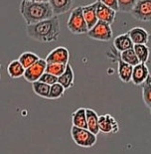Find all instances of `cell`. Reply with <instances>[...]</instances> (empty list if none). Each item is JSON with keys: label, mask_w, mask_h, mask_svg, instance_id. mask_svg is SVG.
Returning <instances> with one entry per match:
<instances>
[{"label": "cell", "mask_w": 151, "mask_h": 154, "mask_svg": "<svg viewBox=\"0 0 151 154\" xmlns=\"http://www.w3.org/2000/svg\"><path fill=\"white\" fill-rule=\"evenodd\" d=\"M26 33L28 37L40 43L56 42L61 34L60 19L57 15L40 21L32 25L26 26Z\"/></svg>", "instance_id": "obj_1"}, {"label": "cell", "mask_w": 151, "mask_h": 154, "mask_svg": "<svg viewBox=\"0 0 151 154\" xmlns=\"http://www.w3.org/2000/svg\"><path fill=\"white\" fill-rule=\"evenodd\" d=\"M19 12L27 25H32L54 16L49 2H31L21 0Z\"/></svg>", "instance_id": "obj_2"}, {"label": "cell", "mask_w": 151, "mask_h": 154, "mask_svg": "<svg viewBox=\"0 0 151 154\" xmlns=\"http://www.w3.org/2000/svg\"><path fill=\"white\" fill-rule=\"evenodd\" d=\"M67 28L72 34L75 35L88 33V28L86 20L84 18L82 6H78V7L74 8L71 11V14L69 16V19L67 21Z\"/></svg>", "instance_id": "obj_3"}, {"label": "cell", "mask_w": 151, "mask_h": 154, "mask_svg": "<svg viewBox=\"0 0 151 154\" xmlns=\"http://www.w3.org/2000/svg\"><path fill=\"white\" fill-rule=\"evenodd\" d=\"M71 136L74 142L78 146L84 148H90L96 145L97 137L96 134L90 131L88 128H80V127L72 126L71 127Z\"/></svg>", "instance_id": "obj_4"}, {"label": "cell", "mask_w": 151, "mask_h": 154, "mask_svg": "<svg viewBox=\"0 0 151 154\" xmlns=\"http://www.w3.org/2000/svg\"><path fill=\"white\" fill-rule=\"evenodd\" d=\"M87 35L93 40L100 42H108L113 37L111 25L103 21H97V24L88 31Z\"/></svg>", "instance_id": "obj_5"}, {"label": "cell", "mask_w": 151, "mask_h": 154, "mask_svg": "<svg viewBox=\"0 0 151 154\" xmlns=\"http://www.w3.org/2000/svg\"><path fill=\"white\" fill-rule=\"evenodd\" d=\"M134 19L141 22H151V0H137L130 12Z\"/></svg>", "instance_id": "obj_6"}, {"label": "cell", "mask_w": 151, "mask_h": 154, "mask_svg": "<svg viewBox=\"0 0 151 154\" xmlns=\"http://www.w3.org/2000/svg\"><path fill=\"white\" fill-rule=\"evenodd\" d=\"M46 66H47L46 60L40 58L35 64H33L32 66L25 69L23 78H24L25 81L28 82V83H34V82L39 81L42 75L45 73Z\"/></svg>", "instance_id": "obj_7"}, {"label": "cell", "mask_w": 151, "mask_h": 154, "mask_svg": "<svg viewBox=\"0 0 151 154\" xmlns=\"http://www.w3.org/2000/svg\"><path fill=\"white\" fill-rule=\"evenodd\" d=\"M98 125H100V132L104 134L117 133L119 130V122L108 113L98 116Z\"/></svg>", "instance_id": "obj_8"}, {"label": "cell", "mask_w": 151, "mask_h": 154, "mask_svg": "<svg viewBox=\"0 0 151 154\" xmlns=\"http://www.w3.org/2000/svg\"><path fill=\"white\" fill-rule=\"evenodd\" d=\"M70 59V53L69 50L64 46H59V47L53 49L46 57L47 63H56V64H66L69 63Z\"/></svg>", "instance_id": "obj_9"}, {"label": "cell", "mask_w": 151, "mask_h": 154, "mask_svg": "<svg viewBox=\"0 0 151 154\" xmlns=\"http://www.w3.org/2000/svg\"><path fill=\"white\" fill-rule=\"evenodd\" d=\"M149 76V69L147 67V65L145 63H139L133 66L131 82L135 86H141Z\"/></svg>", "instance_id": "obj_10"}, {"label": "cell", "mask_w": 151, "mask_h": 154, "mask_svg": "<svg viewBox=\"0 0 151 154\" xmlns=\"http://www.w3.org/2000/svg\"><path fill=\"white\" fill-rule=\"evenodd\" d=\"M97 16L98 21L106 22L108 24H112L116 21V11L113 10L109 7H107L106 5H104L103 3H101L100 0H97Z\"/></svg>", "instance_id": "obj_11"}, {"label": "cell", "mask_w": 151, "mask_h": 154, "mask_svg": "<svg viewBox=\"0 0 151 154\" xmlns=\"http://www.w3.org/2000/svg\"><path fill=\"white\" fill-rule=\"evenodd\" d=\"M117 62V75H119V80L122 83H129L131 82V76H132L133 66L123 62L119 58V52L117 57L116 58Z\"/></svg>", "instance_id": "obj_12"}, {"label": "cell", "mask_w": 151, "mask_h": 154, "mask_svg": "<svg viewBox=\"0 0 151 154\" xmlns=\"http://www.w3.org/2000/svg\"><path fill=\"white\" fill-rule=\"evenodd\" d=\"M97 1L91 3V4L86 5V6H82L84 18H85V20H86L88 30L93 28L98 21L97 16Z\"/></svg>", "instance_id": "obj_13"}, {"label": "cell", "mask_w": 151, "mask_h": 154, "mask_svg": "<svg viewBox=\"0 0 151 154\" xmlns=\"http://www.w3.org/2000/svg\"><path fill=\"white\" fill-rule=\"evenodd\" d=\"M133 44H147L149 41V33L142 27H133L127 32Z\"/></svg>", "instance_id": "obj_14"}, {"label": "cell", "mask_w": 151, "mask_h": 154, "mask_svg": "<svg viewBox=\"0 0 151 154\" xmlns=\"http://www.w3.org/2000/svg\"><path fill=\"white\" fill-rule=\"evenodd\" d=\"M54 15H62L70 11L73 7L74 0H49Z\"/></svg>", "instance_id": "obj_15"}, {"label": "cell", "mask_w": 151, "mask_h": 154, "mask_svg": "<svg viewBox=\"0 0 151 154\" xmlns=\"http://www.w3.org/2000/svg\"><path fill=\"white\" fill-rule=\"evenodd\" d=\"M133 42L131 41V38L128 33L120 34L116 36L113 40V47L117 52H123L128 49L133 48Z\"/></svg>", "instance_id": "obj_16"}, {"label": "cell", "mask_w": 151, "mask_h": 154, "mask_svg": "<svg viewBox=\"0 0 151 154\" xmlns=\"http://www.w3.org/2000/svg\"><path fill=\"white\" fill-rule=\"evenodd\" d=\"M58 83H60L66 90H69L75 84V73L71 64H67L66 70L60 77H58Z\"/></svg>", "instance_id": "obj_17"}, {"label": "cell", "mask_w": 151, "mask_h": 154, "mask_svg": "<svg viewBox=\"0 0 151 154\" xmlns=\"http://www.w3.org/2000/svg\"><path fill=\"white\" fill-rule=\"evenodd\" d=\"M72 123L76 127L80 128H88L87 124V114H86V109L85 107H80L76 109L72 113Z\"/></svg>", "instance_id": "obj_18"}, {"label": "cell", "mask_w": 151, "mask_h": 154, "mask_svg": "<svg viewBox=\"0 0 151 154\" xmlns=\"http://www.w3.org/2000/svg\"><path fill=\"white\" fill-rule=\"evenodd\" d=\"M87 114V124L88 129L94 134L97 135L100 133V125H98V116L94 109H86Z\"/></svg>", "instance_id": "obj_19"}, {"label": "cell", "mask_w": 151, "mask_h": 154, "mask_svg": "<svg viewBox=\"0 0 151 154\" xmlns=\"http://www.w3.org/2000/svg\"><path fill=\"white\" fill-rule=\"evenodd\" d=\"M25 72V68L22 66V64L19 60H13L7 66V73L11 79H19L23 77Z\"/></svg>", "instance_id": "obj_20"}, {"label": "cell", "mask_w": 151, "mask_h": 154, "mask_svg": "<svg viewBox=\"0 0 151 154\" xmlns=\"http://www.w3.org/2000/svg\"><path fill=\"white\" fill-rule=\"evenodd\" d=\"M50 87L49 85L43 83L41 81H37L32 83V90L36 96L44 97V99H49V94H50Z\"/></svg>", "instance_id": "obj_21"}, {"label": "cell", "mask_w": 151, "mask_h": 154, "mask_svg": "<svg viewBox=\"0 0 151 154\" xmlns=\"http://www.w3.org/2000/svg\"><path fill=\"white\" fill-rule=\"evenodd\" d=\"M133 50L135 52V54L137 56L139 60V63H147L149 59L150 51L148 46L145 44H135L133 46Z\"/></svg>", "instance_id": "obj_22"}, {"label": "cell", "mask_w": 151, "mask_h": 154, "mask_svg": "<svg viewBox=\"0 0 151 154\" xmlns=\"http://www.w3.org/2000/svg\"><path fill=\"white\" fill-rule=\"evenodd\" d=\"M39 59H40V57L37 54L33 53V52H24V53H22L19 56L18 60L22 64L23 67L27 69L32 66L33 64H35Z\"/></svg>", "instance_id": "obj_23"}, {"label": "cell", "mask_w": 151, "mask_h": 154, "mask_svg": "<svg viewBox=\"0 0 151 154\" xmlns=\"http://www.w3.org/2000/svg\"><path fill=\"white\" fill-rule=\"evenodd\" d=\"M119 58L123 62L131 65V66H135V65L139 64V60H138V58H137L133 48L128 49V50H125L123 52H119Z\"/></svg>", "instance_id": "obj_24"}, {"label": "cell", "mask_w": 151, "mask_h": 154, "mask_svg": "<svg viewBox=\"0 0 151 154\" xmlns=\"http://www.w3.org/2000/svg\"><path fill=\"white\" fill-rule=\"evenodd\" d=\"M142 86V99L147 107L151 109V76L141 85Z\"/></svg>", "instance_id": "obj_25"}, {"label": "cell", "mask_w": 151, "mask_h": 154, "mask_svg": "<svg viewBox=\"0 0 151 154\" xmlns=\"http://www.w3.org/2000/svg\"><path fill=\"white\" fill-rule=\"evenodd\" d=\"M66 88L62 86L60 83L53 84L50 87V94H49L48 100H58L60 97H64Z\"/></svg>", "instance_id": "obj_26"}, {"label": "cell", "mask_w": 151, "mask_h": 154, "mask_svg": "<svg viewBox=\"0 0 151 154\" xmlns=\"http://www.w3.org/2000/svg\"><path fill=\"white\" fill-rule=\"evenodd\" d=\"M67 65L66 64H56V63H47L46 71L47 73H50L56 77H60L66 70Z\"/></svg>", "instance_id": "obj_27"}, {"label": "cell", "mask_w": 151, "mask_h": 154, "mask_svg": "<svg viewBox=\"0 0 151 154\" xmlns=\"http://www.w3.org/2000/svg\"><path fill=\"white\" fill-rule=\"evenodd\" d=\"M119 2V8L120 12L130 13L135 6L137 0H117Z\"/></svg>", "instance_id": "obj_28"}, {"label": "cell", "mask_w": 151, "mask_h": 154, "mask_svg": "<svg viewBox=\"0 0 151 154\" xmlns=\"http://www.w3.org/2000/svg\"><path fill=\"white\" fill-rule=\"evenodd\" d=\"M39 81L43 82V83L49 85V86H52L53 84L58 83V77H56V76H54V75L45 72V73L41 76L40 80H39Z\"/></svg>", "instance_id": "obj_29"}, {"label": "cell", "mask_w": 151, "mask_h": 154, "mask_svg": "<svg viewBox=\"0 0 151 154\" xmlns=\"http://www.w3.org/2000/svg\"><path fill=\"white\" fill-rule=\"evenodd\" d=\"M101 3H103L104 5H106L107 7H109L113 10H116V12L119 10V2L117 0H100Z\"/></svg>", "instance_id": "obj_30"}, {"label": "cell", "mask_w": 151, "mask_h": 154, "mask_svg": "<svg viewBox=\"0 0 151 154\" xmlns=\"http://www.w3.org/2000/svg\"><path fill=\"white\" fill-rule=\"evenodd\" d=\"M24 1H31V2H49V0H24Z\"/></svg>", "instance_id": "obj_31"}, {"label": "cell", "mask_w": 151, "mask_h": 154, "mask_svg": "<svg viewBox=\"0 0 151 154\" xmlns=\"http://www.w3.org/2000/svg\"><path fill=\"white\" fill-rule=\"evenodd\" d=\"M0 79H1V75H0Z\"/></svg>", "instance_id": "obj_32"}, {"label": "cell", "mask_w": 151, "mask_h": 154, "mask_svg": "<svg viewBox=\"0 0 151 154\" xmlns=\"http://www.w3.org/2000/svg\"><path fill=\"white\" fill-rule=\"evenodd\" d=\"M0 68H1V65H0Z\"/></svg>", "instance_id": "obj_33"}]
</instances>
